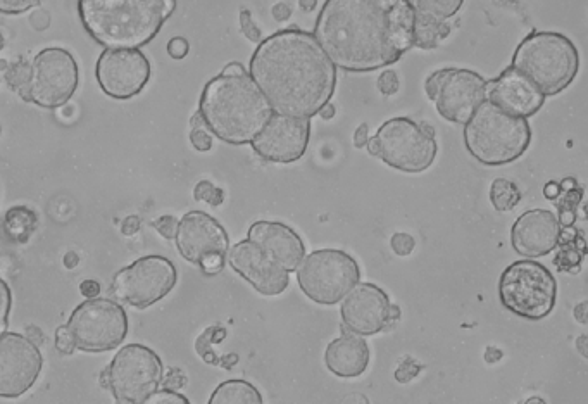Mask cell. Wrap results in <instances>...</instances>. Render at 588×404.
Segmentation results:
<instances>
[{"mask_svg": "<svg viewBox=\"0 0 588 404\" xmlns=\"http://www.w3.org/2000/svg\"><path fill=\"white\" fill-rule=\"evenodd\" d=\"M414 26L411 0H326L313 35L338 70L371 73L413 49Z\"/></svg>", "mask_w": 588, "mask_h": 404, "instance_id": "6da1fadb", "label": "cell"}, {"mask_svg": "<svg viewBox=\"0 0 588 404\" xmlns=\"http://www.w3.org/2000/svg\"><path fill=\"white\" fill-rule=\"evenodd\" d=\"M249 75L275 113L311 120L337 89V66L313 33L297 26L257 45Z\"/></svg>", "mask_w": 588, "mask_h": 404, "instance_id": "7a4b0ae2", "label": "cell"}, {"mask_svg": "<svg viewBox=\"0 0 588 404\" xmlns=\"http://www.w3.org/2000/svg\"><path fill=\"white\" fill-rule=\"evenodd\" d=\"M199 113L216 139L245 146L266 127L273 109L249 73H221L202 90Z\"/></svg>", "mask_w": 588, "mask_h": 404, "instance_id": "3957f363", "label": "cell"}, {"mask_svg": "<svg viewBox=\"0 0 588 404\" xmlns=\"http://www.w3.org/2000/svg\"><path fill=\"white\" fill-rule=\"evenodd\" d=\"M175 9L176 0H78L85 32L106 49L151 44Z\"/></svg>", "mask_w": 588, "mask_h": 404, "instance_id": "277c9868", "label": "cell"}, {"mask_svg": "<svg viewBox=\"0 0 588 404\" xmlns=\"http://www.w3.org/2000/svg\"><path fill=\"white\" fill-rule=\"evenodd\" d=\"M532 142V128L525 118L502 111L494 102L483 101L464 125V146L485 166L514 163Z\"/></svg>", "mask_w": 588, "mask_h": 404, "instance_id": "5b68a950", "label": "cell"}, {"mask_svg": "<svg viewBox=\"0 0 588 404\" xmlns=\"http://www.w3.org/2000/svg\"><path fill=\"white\" fill-rule=\"evenodd\" d=\"M511 66L532 80L545 97H554L575 80L580 54L563 33L535 30L516 47Z\"/></svg>", "mask_w": 588, "mask_h": 404, "instance_id": "8992f818", "label": "cell"}, {"mask_svg": "<svg viewBox=\"0 0 588 404\" xmlns=\"http://www.w3.org/2000/svg\"><path fill=\"white\" fill-rule=\"evenodd\" d=\"M366 147L371 156L404 173L428 170L437 158L433 128L402 116L385 121Z\"/></svg>", "mask_w": 588, "mask_h": 404, "instance_id": "52a82bcc", "label": "cell"}, {"mask_svg": "<svg viewBox=\"0 0 588 404\" xmlns=\"http://www.w3.org/2000/svg\"><path fill=\"white\" fill-rule=\"evenodd\" d=\"M499 297L502 306L513 315L533 322L544 320L556 306V278L535 259H520L502 272Z\"/></svg>", "mask_w": 588, "mask_h": 404, "instance_id": "ba28073f", "label": "cell"}, {"mask_svg": "<svg viewBox=\"0 0 588 404\" xmlns=\"http://www.w3.org/2000/svg\"><path fill=\"white\" fill-rule=\"evenodd\" d=\"M163 361L144 344L119 349L102 372L101 384L121 404H144L163 384Z\"/></svg>", "mask_w": 588, "mask_h": 404, "instance_id": "9c48e42d", "label": "cell"}, {"mask_svg": "<svg viewBox=\"0 0 588 404\" xmlns=\"http://www.w3.org/2000/svg\"><path fill=\"white\" fill-rule=\"evenodd\" d=\"M361 268L342 249H318L304 256L297 268V282L304 296L321 306H333L359 284Z\"/></svg>", "mask_w": 588, "mask_h": 404, "instance_id": "30bf717a", "label": "cell"}, {"mask_svg": "<svg viewBox=\"0 0 588 404\" xmlns=\"http://www.w3.org/2000/svg\"><path fill=\"white\" fill-rule=\"evenodd\" d=\"M76 349L85 353H106L123 344L128 335V315L111 299L92 297L76 306L68 320Z\"/></svg>", "mask_w": 588, "mask_h": 404, "instance_id": "8fae6325", "label": "cell"}, {"mask_svg": "<svg viewBox=\"0 0 588 404\" xmlns=\"http://www.w3.org/2000/svg\"><path fill=\"white\" fill-rule=\"evenodd\" d=\"M176 282L178 272L173 261L151 254L119 270L114 275L111 292L118 303L145 310L168 296Z\"/></svg>", "mask_w": 588, "mask_h": 404, "instance_id": "7c38bea8", "label": "cell"}, {"mask_svg": "<svg viewBox=\"0 0 588 404\" xmlns=\"http://www.w3.org/2000/svg\"><path fill=\"white\" fill-rule=\"evenodd\" d=\"M425 90L438 114L456 125H466L480 104L487 101V80L464 68L435 71L426 78Z\"/></svg>", "mask_w": 588, "mask_h": 404, "instance_id": "4fadbf2b", "label": "cell"}, {"mask_svg": "<svg viewBox=\"0 0 588 404\" xmlns=\"http://www.w3.org/2000/svg\"><path fill=\"white\" fill-rule=\"evenodd\" d=\"M175 242L180 256L199 266L207 277H214L225 268L230 237L226 228L204 211H190L183 216L178 223Z\"/></svg>", "mask_w": 588, "mask_h": 404, "instance_id": "5bb4252c", "label": "cell"}, {"mask_svg": "<svg viewBox=\"0 0 588 404\" xmlns=\"http://www.w3.org/2000/svg\"><path fill=\"white\" fill-rule=\"evenodd\" d=\"M30 102L44 109L68 104L80 83L78 63L71 52L61 47H47L33 59Z\"/></svg>", "mask_w": 588, "mask_h": 404, "instance_id": "9a60e30c", "label": "cell"}, {"mask_svg": "<svg viewBox=\"0 0 588 404\" xmlns=\"http://www.w3.org/2000/svg\"><path fill=\"white\" fill-rule=\"evenodd\" d=\"M95 78L107 97L128 101L147 87L151 63L138 49H106L97 59Z\"/></svg>", "mask_w": 588, "mask_h": 404, "instance_id": "2e32d148", "label": "cell"}, {"mask_svg": "<svg viewBox=\"0 0 588 404\" xmlns=\"http://www.w3.org/2000/svg\"><path fill=\"white\" fill-rule=\"evenodd\" d=\"M44 367L37 344L26 335H0V398L16 399L30 391Z\"/></svg>", "mask_w": 588, "mask_h": 404, "instance_id": "e0dca14e", "label": "cell"}, {"mask_svg": "<svg viewBox=\"0 0 588 404\" xmlns=\"http://www.w3.org/2000/svg\"><path fill=\"white\" fill-rule=\"evenodd\" d=\"M309 139V120L273 111L266 127L252 140L251 146L257 156L264 161L290 165L306 154Z\"/></svg>", "mask_w": 588, "mask_h": 404, "instance_id": "ac0fdd59", "label": "cell"}, {"mask_svg": "<svg viewBox=\"0 0 588 404\" xmlns=\"http://www.w3.org/2000/svg\"><path fill=\"white\" fill-rule=\"evenodd\" d=\"M392 303L387 292L375 284H357L340 308L345 329L352 334L375 335L392 325L390 320Z\"/></svg>", "mask_w": 588, "mask_h": 404, "instance_id": "d6986e66", "label": "cell"}, {"mask_svg": "<svg viewBox=\"0 0 588 404\" xmlns=\"http://www.w3.org/2000/svg\"><path fill=\"white\" fill-rule=\"evenodd\" d=\"M228 265L263 296H280L290 284L288 272L249 239L238 242L228 251Z\"/></svg>", "mask_w": 588, "mask_h": 404, "instance_id": "ffe728a7", "label": "cell"}, {"mask_svg": "<svg viewBox=\"0 0 588 404\" xmlns=\"http://www.w3.org/2000/svg\"><path fill=\"white\" fill-rule=\"evenodd\" d=\"M487 99L502 111L528 120L542 109L547 97L532 80L509 66L495 80L487 82Z\"/></svg>", "mask_w": 588, "mask_h": 404, "instance_id": "44dd1931", "label": "cell"}, {"mask_svg": "<svg viewBox=\"0 0 588 404\" xmlns=\"http://www.w3.org/2000/svg\"><path fill=\"white\" fill-rule=\"evenodd\" d=\"M561 239V223L547 209H530L514 221L511 244L523 258L537 259L551 254Z\"/></svg>", "mask_w": 588, "mask_h": 404, "instance_id": "7402d4cb", "label": "cell"}, {"mask_svg": "<svg viewBox=\"0 0 588 404\" xmlns=\"http://www.w3.org/2000/svg\"><path fill=\"white\" fill-rule=\"evenodd\" d=\"M247 239L261 247L276 265L288 273L295 272L306 256L301 235L282 221H256L247 232Z\"/></svg>", "mask_w": 588, "mask_h": 404, "instance_id": "603a6c76", "label": "cell"}, {"mask_svg": "<svg viewBox=\"0 0 588 404\" xmlns=\"http://www.w3.org/2000/svg\"><path fill=\"white\" fill-rule=\"evenodd\" d=\"M370 348L363 335L345 334L333 339L325 351V365L340 379H357L370 367Z\"/></svg>", "mask_w": 588, "mask_h": 404, "instance_id": "cb8c5ba5", "label": "cell"}, {"mask_svg": "<svg viewBox=\"0 0 588 404\" xmlns=\"http://www.w3.org/2000/svg\"><path fill=\"white\" fill-rule=\"evenodd\" d=\"M37 225V213L26 206H14L7 211L2 220L4 234L7 235V239L16 244H26L33 232L37 230Z\"/></svg>", "mask_w": 588, "mask_h": 404, "instance_id": "d4e9b609", "label": "cell"}, {"mask_svg": "<svg viewBox=\"0 0 588 404\" xmlns=\"http://www.w3.org/2000/svg\"><path fill=\"white\" fill-rule=\"evenodd\" d=\"M263 396L247 380H226L211 394L209 404H263Z\"/></svg>", "mask_w": 588, "mask_h": 404, "instance_id": "484cf974", "label": "cell"}, {"mask_svg": "<svg viewBox=\"0 0 588 404\" xmlns=\"http://www.w3.org/2000/svg\"><path fill=\"white\" fill-rule=\"evenodd\" d=\"M449 35H451V26L447 25L445 21L416 16V26H414V45L416 47H420L423 51H430Z\"/></svg>", "mask_w": 588, "mask_h": 404, "instance_id": "4316f807", "label": "cell"}, {"mask_svg": "<svg viewBox=\"0 0 588 404\" xmlns=\"http://www.w3.org/2000/svg\"><path fill=\"white\" fill-rule=\"evenodd\" d=\"M416 16L447 21L463 7L464 0H411Z\"/></svg>", "mask_w": 588, "mask_h": 404, "instance_id": "83f0119b", "label": "cell"}, {"mask_svg": "<svg viewBox=\"0 0 588 404\" xmlns=\"http://www.w3.org/2000/svg\"><path fill=\"white\" fill-rule=\"evenodd\" d=\"M521 201V190L518 185L506 180V178H497L490 185V202L497 211H511L516 208Z\"/></svg>", "mask_w": 588, "mask_h": 404, "instance_id": "f1b7e54d", "label": "cell"}, {"mask_svg": "<svg viewBox=\"0 0 588 404\" xmlns=\"http://www.w3.org/2000/svg\"><path fill=\"white\" fill-rule=\"evenodd\" d=\"M32 64L25 57H19L16 63L7 66L6 82L9 89L14 90L23 101L30 102V85H32Z\"/></svg>", "mask_w": 588, "mask_h": 404, "instance_id": "f546056e", "label": "cell"}, {"mask_svg": "<svg viewBox=\"0 0 588 404\" xmlns=\"http://www.w3.org/2000/svg\"><path fill=\"white\" fill-rule=\"evenodd\" d=\"M226 335V330L221 327H209L204 334L195 342V351L201 354L202 360L206 361L207 365H221L218 356L211 351V342H218Z\"/></svg>", "mask_w": 588, "mask_h": 404, "instance_id": "4dcf8cb0", "label": "cell"}, {"mask_svg": "<svg viewBox=\"0 0 588 404\" xmlns=\"http://www.w3.org/2000/svg\"><path fill=\"white\" fill-rule=\"evenodd\" d=\"M190 142L195 151L209 152L213 149V133L209 132L206 123L202 120L201 113L197 111L192 118V132H190Z\"/></svg>", "mask_w": 588, "mask_h": 404, "instance_id": "1f68e13d", "label": "cell"}, {"mask_svg": "<svg viewBox=\"0 0 588 404\" xmlns=\"http://www.w3.org/2000/svg\"><path fill=\"white\" fill-rule=\"evenodd\" d=\"M194 199L195 201L207 202L213 208H219L225 202V192L219 189V187H216V185L211 184V182L202 180V182L195 185Z\"/></svg>", "mask_w": 588, "mask_h": 404, "instance_id": "d6a6232c", "label": "cell"}, {"mask_svg": "<svg viewBox=\"0 0 588 404\" xmlns=\"http://www.w3.org/2000/svg\"><path fill=\"white\" fill-rule=\"evenodd\" d=\"M11 306H13V294H11V289H9L6 280L0 278V335L7 332Z\"/></svg>", "mask_w": 588, "mask_h": 404, "instance_id": "836d02e7", "label": "cell"}, {"mask_svg": "<svg viewBox=\"0 0 588 404\" xmlns=\"http://www.w3.org/2000/svg\"><path fill=\"white\" fill-rule=\"evenodd\" d=\"M40 0H0V14H25L33 7H37Z\"/></svg>", "mask_w": 588, "mask_h": 404, "instance_id": "e575fe53", "label": "cell"}, {"mask_svg": "<svg viewBox=\"0 0 588 404\" xmlns=\"http://www.w3.org/2000/svg\"><path fill=\"white\" fill-rule=\"evenodd\" d=\"M56 349L64 356L75 353V337L71 334V330L68 329V325H61L56 330Z\"/></svg>", "mask_w": 588, "mask_h": 404, "instance_id": "d590c367", "label": "cell"}, {"mask_svg": "<svg viewBox=\"0 0 588 404\" xmlns=\"http://www.w3.org/2000/svg\"><path fill=\"white\" fill-rule=\"evenodd\" d=\"M414 246H416V240H414L413 235L409 234H395L390 240V247H392V251H394L397 256H409V254L413 253Z\"/></svg>", "mask_w": 588, "mask_h": 404, "instance_id": "8d00e7d4", "label": "cell"}, {"mask_svg": "<svg viewBox=\"0 0 588 404\" xmlns=\"http://www.w3.org/2000/svg\"><path fill=\"white\" fill-rule=\"evenodd\" d=\"M147 403L151 404H188V401L185 396L182 394H178V391H171V389H166L164 387L163 391H159L157 389L154 394H152L151 398L147 399Z\"/></svg>", "mask_w": 588, "mask_h": 404, "instance_id": "74e56055", "label": "cell"}, {"mask_svg": "<svg viewBox=\"0 0 588 404\" xmlns=\"http://www.w3.org/2000/svg\"><path fill=\"white\" fill-rule=\"evenodd\" d=\"M378 90L385 97L397 94V90H399V76H397V73L392 70L383 71L382 75L378 76Z\"/></svg>", "mask_w": 588, "mask_h": 404, "instance_id": "f35d334b", "label": "cell"}, {"mask_svg": "<svg viewBox=\"0 0 588 404\" xmlns=\"http://www.w3.org/2000/svg\"><path fill=\"white\" fill-rule=\"evenodd\" d=\"M240 30L244 33L247 40H251V42H261V30L257 28L256 23H254V18H252V14L244 9L242 13H240Z\"/></svg>", "mask_w": 588, "mask_h": 404, "instance_id": "ab89813d", "label": "cell"}, {"mask_svg": "<svg viewBox=\"0 0 588 404\" xmlns=\"http://www.w3.org/2000/svg\"><path fill=\"white\" fill-rule=\"evenodd\" d=\"M420 370V365L413 358H406L399 365V368L395 370V379H397V382H401V384H406L409 380H413L420 373Z\"/></svg>", "mask_w": 588, "mask_h": 404, "instance_id": "60d3db41", "label": "cell"}, {"mask_svg": "<svg viewBox=\"0 0 588 404\" xmlns=\"http://www.w3.org/2000/svg\"><path fill=\"white\" fill-rule=\"evenodd\" d=\"M178 223L175 216L164 215L154 221V228L159 234L163 235L164 239H175L176 232H178Z\"/></svg>", "mask_w": 588, "mask_h": 404, "instance_id": "b9f144b4", "label": "cell"}, {"mask_svg": "<svg viewBox=\"0 0 588 404\" xmlns=\"http://www.w3.org/2000/svg\"><path fill=\"white\" fill-rule=\"evenodd\" d=\"M161 386L171 389V391H180V389L187 386V375L180 368H169L166 377H163Z\"/></svg>", "mask_w": 588, "mask_h": 404, "instance_id": "7bdbcfd3", "label": "cell"}, {"mask_svg": "<svg viewBox=\"0 0 588 404\" xmlns=\"http://www.w3.org/2000/svg\"><path fill=\"white\" fill-rule=\"evenodd\" d=\"M188 49H190V45H188L187 38L175 37L169 40L168 54L173 59H183L187 56Z\"/></svg>", "mask_w": 588, "mask_h": 404, "instance_id": "ee69618b", "label": "cell"}, {"mask_svg": "<svg viewBox=\"0 0 588 404\" xmlns=\"http://www.w3.org/2000/svg\"><path fill=\"white\" fill-rule=\"evenodd\" d=\"M142 227V220L138 218V216H128L123 220L121 223V232L126 237H133V235L137 234L138 230Z\"/></svg>", "mask_w": 588, "mask_h": 404, "instance_id": "f6af8a7d", "label": "cell"}, {"mask_svg": "<svg viewBox=\"0 0 588 404\" xmlns=\"http://www.w3.org/2000/svg\"><path fill=\"white\" fill-rule=\"evenodd\" d=\"M80 292L87 299H92V297H97L101 294V284L95 282V280H85V282L80 284Z\"/></svg>", "mask_w": 588, "mask_h": 404, "instance_id": "bcb514c9", "label": "cell"}, {"mask_svg": "<svg viewBox=\"0 0 588 404\" xmlns=\"http://www.w3.org/2000/svg\"><path fill=\"white\" fill-rule=\"evenodd\" d=\"M368 133H370V128H368L366 123L359 125V128L356 130V135H354V146L357 149H363L364 146H368V140H370Z\"/></svg>", "mask_w": 588, "mask_h": 404, "instance_id": "7dc6e473", "label": "cell"}, {"mask_svg": "<svg viewBox=\"0 0 588 404\" xmlns=\"http://www.w3.org/2000/svg\"><path fill=\"white\" fill-rule=\"evenodd\" d=\"M25 332L26 337H28V339H30L33 344H37V346H42V344H44V332H42V329L37 327V325H30V327H26Z\"/></svg>", "mask_w": 588, "mask_h": 404, "instance_id": "c3c4849f", "label": "cell"}, {"mask_svg": "<svg viewBox=\"0 0 588 404\" xmlns=\"http://www.w3.org/2000/svg\"><path fill=\"white\" fill-rule=\"evenodd\" d=\"M271 13H273V18H275L276 21L282 23V21H287V19L292 16V9H290L285 2H280V4H276V6L273 7Z\"/></svg>", "mask_w": 588, "mask_h": 404, "instance_id": "681fc988", "label": "cell"}, {"mask_svg": "<svg viewBox=\"0 0 588 404\" xmlns=\"http://www.w3.org/2000/svg\"><path fill=\"white\" fill-rule=\"evenodd\" d=\"M561 208V215H559V223L564 225V227H571L573 225V221H575V209L568 208V206H559Z\"/></svg>", "mask_w": 588, "mask_h": 404, "instance_id": "f907efd6", "label": "cell"}, {"mask_svg": "<svg viewBox=\"0 0 588 404\" xmlns=\"http://www.w3.org/2000/svg\"><path fill=\"white\" fill-rule=\"evenodd\" d=\"M559 194H561V185L557 184V182H549V184L545 185V199H549V201H554V199H557V197H559Z\"/></svg>", "mask_w": 588, "mask_h": 404, "instance_id": "816d5d0a", "label": "cell"}, {"mask_svg": "<svg viewBox=\"0 0 588 404\" xmlns=\"http://www.w3.org/2000/svg\"><path fill=\"white\" fill-rule=\"evenodd\" d=\"M242 73H247V71L244 70V66L240 63L226 64L225 68H223V75H242Z\"/></svg>", "mask_w": 588, "mask_h": 404, "instance_id": "f5cc1de1", "label": "cell"}, {"mask_svg": "<svg viewBox=\"0 0 588 404\" xmlns=\"http://www.w3.org/2000/svg\"><path fill=\"white\" fill-rule=\"evenodd\" d=\"M335 114H337V108L333 106L332 102H328L323 106V109L320 111V116L323 120H333L335 118Z\"/></svg>", "mask_w": 588, "mask_h": 404, "instance_id": "db71d44e", "label": "cell"}, {"mask_svg": "<svg viewBox=\"0 0 588 404\" xmlns=\"http://www.w3.org/2000/svg\"><path fill=\"white\" fill-rule=\"evenodd\" d=\"M576 348H578V351H580L585 358H588V335H583V337H580V339L576 341Z\"/></svg>", "mask_w": 588, "mask_h": 404, "instance_id": "11a10c76", "label": "cell"}, {"mask_svg": "<svg viewBox=\"0 0 588 404\" xmlns=\"http://www.w3.org/2000/svg\"><path fill=\"white\" fill-rule=\"evenodd\" d=\"M299 6L304 13H311L314 11V7L318 6V0H299Z\"/></svg>", "mask_w": 588, "mask_h": 404, "instance_id": "9f6ffc18", "label": "cell"}, {"mask_svg": "<svg viewBox=\"0 0 588 404\" xmlns=\"http://www.w3.org/2000/svg\"><path fill=\"white\" fill-rule=\"evenodd\" d=\"M64 265L66 268H75L78 265V256L75 253H69L66 258H64Z\"/></svg>", "mask_w": 588, "mask_h": 404, "instance_id": "6f0895ef", "label": "cell"}, {"mask_svg": "<svg viewBox=\"0 0 588 404\" xmlns=\"http://www.w3.org/2000/svg\"><path fill=\"white\" fill-rule=\"evenodd\" d=\"M4 49V37H2V33H0V51Z\"/></svg>", "mask_w": 588, "mask_h": 404, "instance_id": "680465c9", "label": "cell"}, {"mask_svg": "<svg viewBox=\"0 0 588 404\" xmlns=\"http://www.w3.org/2000/svg\"><path fill=\"white\" fill-rule=\"evenodd\" d=\"M4 68H6V70H7V63H6V61H0V70H4Z\"/></svg>", "mask_w": 588, "mask_h": 404, "instance_id": "91938a15", "label": "cell"}, {"mask_svg": "<svg viewBox=\"0 0 588 404\" xmlns=\"http://www.w3.org/2000/svg\"><path fill=\"white\" fill-rule=\"evenodd\" d=\"M0 133H2V127H0Z\"/></svg>", "mask_w": 588, "mask_h": 404, "instance_id": "94428289", "label": "cell"}]
</instances>
